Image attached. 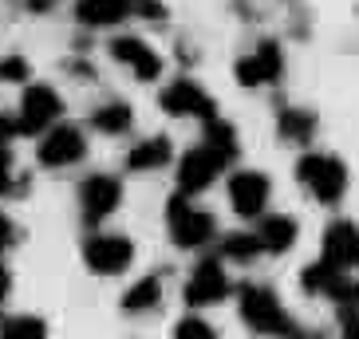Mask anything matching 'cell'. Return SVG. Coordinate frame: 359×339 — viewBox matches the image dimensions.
I'll list each match as a JSON object with an SVG mask.
<instances>
[{
    "mask_svg": "<svg viewBox=\"0 0 359 339\" xmlns=\"http://www.w3.org/2000/svg\"><path fill=\"white\" fill-rule=\"evenodd\" d=\"M166 225H170V237H174L178 249H201V244L213 241V233H217L213 213L194 205L190 193H174L166 202Z\"/></svg>",
    "mask_w": 359,
    "mask_h": 339,
    "instance_id": "cell-2",
    "label": "cell"
},
{
    "mask_svg": "<svg viewBox=\"0 0 359 339\" xmlns=\"http://www.w3.org/2000/svg\"><path fill=\"white\" fill-rule=\"evenodd\" d=\"M8 292H12V276H8V268L0 265V304L8 300Z\"/></svg>",
    "mask_w": 359,
    "mask_h": 339,
    "instance_id": "cell-32",
    "label": "cell"
},
{
    "mask_svg": "<svg viewBox=\"0 0 359 339\" xmlns=\"http://www.w3.org/2000/svg\"><path fill=\"white\" fill-rule=\"evenodd\" d=\"M91 127H95L99 134H127V130L135 127V111H130L127 103H107L91 115Z\"/></svg>",
    "mask_w": 359,
    "mask_h": 339,
    "instance_id": "cell-22",
    "label": "cell"
},
{
    "mask_svg": "<svg viewBox=\"0 0 359 339\" xmlns=\"http://www.w3.org/2000/svg\"><path fill=\"white\" fill-rule=\"evenodd\" d=\"M205 146H210L225 166H229V162L237 158V150H241V146H237V130H233L225 118H217V115L205 118Z\"/></svg>",
    "mask_w": 359,
    "mask_h": 339,
    "instance_id": "cell-21",
    "label": "cell"
},
{
    "mask_svg": "<svg viewBox=\"0 0 359 339\" xmlns=\"http://www.w3.org/2000/svg\"><path fill=\"white\" fill-rule=\"evenodd\" d=\"M83 154H87V138H83V130H79V127H72V123H55L52 130H43L40 166L64 170V166L83 162Z\"/></svg>",
    "mask_w": 359,
    "mask_h": 339,
    "instance_id": "cell-7",
    "label": "cell"
},
{
    "mask_svg": "<svg viewBox=\"0 0 359 339\" xmlns=\"http://www.w3.org/2000/svg\"><path fill=\"white\" fill-rule=\"evenodd\" d=\"M324 261L336 268H359V225L355 221H332L324 229Z\"/></svg>",
    "mask_w": 359,
    "mask_h": 339,
    "instance_id": "cell-15",
    "label": "cell"
},
{
    "mask_svg": "<svg viewBox=\"0 0 359 339\" xmlns=\"http://www.w3.org/2000/svg\"><path fill=\"white\" fill-rule=\"evenodd\" d=\"M111 55H115L118 64H127L142 83H150V79L162 75L158 52H154L147 40H138V36H118V40H111Z\"/></svg>",
    "mask_w": 359,
    "mask_h": 339,
    "instance_id": "cell-14",
    "label": "cell"
},
{
    "mask_svg": "<svg viewBox=\"0 0 359 339\" xmlns=\"http://www.w3.org/2000/svg\"><path fill=\"white\" fill-rule=\"evenodd\" d=\"M222 253L229 256V261H237V265H249V261L261 253V241H257V233H225Z\"/></svg>",
    "mask_w": 359,
    "mask_h": 339,
    "instance_id": "cell-24",
    "label": "cell"
},
{
    "mask_svg": "<svg viewBox=\"0 0 359 339\" xmlns=\"http://www.w3.org/2000/svg\"><path fill=\"white\" fill-rule=\"evenodd\" d=\"M222 166H225V162L217 158V154L205 146V142H201V146H194L190 154H182V162H178V190H182V193L210 190L213 178L222 174Z\"/></svg>",
    "mask_w": 359,
    "mask_h": 339,
    "instance_id": "cell-11",
    "label": "cell"
},
{
    "mask_svg": "<svg viewBox=\"0 0 359 339\" xmlns=\"http://www.w3.org/2000/svg\"><path fill=\"white\" fill-rule=\"evenodd\" d=\"M300 284H304V292H312V296L336 300L339 288L348 284V268H336L332 261H316V265H308L304 272H300Z\"/></svg>",
    "mask_w": 359,
    "mask_h": 339,
    "instance_id": "cell-16",
    "label": "cell"
},
{
    "mask_svg": "<svg viewBox=\"0 0 359 339\" xmlns=\"http://www.w3.org/2000/svg\"><path fill=\"white\" fill-rule=\"evenodd\" d=\"M296 221L285 217V213H273V217H264L261 229H257V241H261V253H288L296 244Z\"/></svg>",
    "mask_w": 359,
    "mask_h": 339,
    "instance_id": "cell-17",
    "label": "cell"
},
{
    "mask_svg": "<svg viewBox=\"0 0 359 339\" xmlns=\"http://www.w3.org/2000/svg\"><path fill=\"white\" fill-rule=\"evenodd\" d=\"M174 339H217V331L205 324V319H198V316H186V319H178V328H174Z\"/></svg>",
    "mask_w": 359,
    "mask_h": 339,
    "instance_id": "cell-26",
    "label": "cell"
},
{
    "mask_svg": "<svg viewBox=\"0 0 359 339\" xmlns=\"http://www.w3.org/2000/svg\"><path fill=\"white\" fill-rule=\"evenodd\" d=\"M20 134L16 115H0V158H12V138Z\"/></svg>",
    "mask_w": 359,
    "mask_h": 339,
    "instance_id": "cell-28",
    "label": "cell"
},
{
    "mask_svg": "<svg viewBox=\"0 0 359 339\" xmlns=\"http://www.w3.org/2000/svg\"><path fill=\"white\" fill-rule=\"evenodd\" d=\"M135 12H142V16H162V8L150 4V0H79L75 4V20L87 24V28H111V24L130 20Z\"/></svg>",
    "mask_w": 359,
    "mask_h": 339,
    "instance_id": "cell-6",
    "label": "cell"
},
{
    "mask_svg": "<svg viewBox=\"0 0 359 339\" xmlns=\"http://www.w3.org/2000/svg\"><path fill=\"white\" fill-rule=\"evenodd\" d=\"M24 79H28V60L24 55L0 60V83H24Z\"/></svg>",
    "mask_w": 359,
    "mask_h": 339,
    "instance_id": "cell-27",
    "label": "cell"
},
{
    "mask_svg": "<svg viewBox=\"0 0 359 339\" xmlns=\"http://www.w3.org/2000/svg\"><path fill=\"white\" fill-rule=\"evenodd\" d=\"M229 276L222 272V265L217 261H201L198 268H194L190 284H186V304L190 307H210V304H222L225 296H229Z\"/></svg>",
    "mask_w": 359,
    "mask_h": 339,
    "instance_id": "cell-12",
    "label": "cell"
},
{
    "mask_svg": "<svg viewBox=\"0 0 359 339\" xmlns=\"http://www.w3.org/2000/svg\"><path fill=\"white\" fill-rule=\"evenodd\" d=\"M158 103H162V111L174 115V118H213L217 115L213 99L205 95L201 83H194V79H174V83H166Z\"/></svg>",
    "mask_w": 359,
    "mask_h": 339,
    "instance_id": "cell-8",
    "label": "cell"
},
{
    "mask_svg": "<svg viewBox=\"0 0 359 339\" xmlns=\"http://www.w3.org/2000/svg\"><path fill=\"white\" fill-rule=\"evenodd\" d=\"M276 130H280V138H285V142L308 146V142H312V134H316V115H312V111H296V106H288V111H280Z\"/></svg>",
    "mask_w": 359,
    "mask_h": 339,
    "instance_id": "cell-20",
    "label": "cell"
},
{
    "mask_svg": "<svg viewBox=\"0 0 359 339\" xmlns=\"http://www.w3.org/2000/svg\"><path fill=\"white\" fill-rule=\"evenodd\" d=\"M336 307L339 312H359V280L348 276V284L339 288V296H336Z\"/></svg>",
    "mask_w": 359,
    "mask_h": 339,
    "instance_id": "cell-29",
    "label": "cell"
},
{
    "mask_svg": "<svg viewBox=\"0 0 359 339\" xmlns=\"http://www.w3.org/2000/svg\"><path fill=\"white\" fill-rule=\"evenodd\" d=\"M229 202L241 217H261V209L269 205V178L261 170H237L229 178Z\"/></svg>",
    "mask_w": 359,
    "mask_h": 339,
    "instance_id": "cell-13",
    "label": "cell"
},
{
    "mask_svg": "<svg viewBox=\"0 0 359 339\" xmlns=\"http://www.w3.org/2000/svg\"><path fill=\"white\" fill-rule=\"evenodd\" d=\"M237 300H241V319L257 331V335H273V339H312V335H308V331L285 312V304H280V296H276L273 288L245 284L241 292H237Z\"/></svg>",
    "mask_w": 359,
    "mask_h": 339,
    "instance_id": "cell-1",
    "label": "cell"
},
{
    "mask_svg": "<svg viewBox=\"0 0 359 339\" xmlns=\"http://www.w3.org/2000/svg\"><path fill=\"white\" fill-rule=\"evenodd\" d=\"M237 79H241L245 87H264V83H276L280 79V71H285V55H280V43L264 40L257 43V52H249L245 60H237Z\"/></svg>",
    "mask_w": 359,
    "mask_h": 339,
    "instance_id": "cell-10",
    "label": "cell"
},
{
    "mask_svg": "<svg viewBox=\"0 0 359 339\" xmlns=\"http://www.w3.org/2000/svg\"><path fill=\"white\" fill-rule=\"evenodd\" d=\"M83 261L99 276H118L135 261V241L123 233H91L83 241Z\"/></svg>",
    "mask_w": 359,
    "mask_h": 339,
    "instance_id": "cell-5",
    "label": "cell"
},
{
    "mask_svg": "<svg viewBox=\"0 0 359 339\" xmlns=\"http://www.w3.org/2000/svg\"><path fill=\"white\" fill-rule=\"evenodd\" d=\"M12 244H16V225H12L8 213H0V253L12 249Z\"/></svg>",
    "mask_w": 359,
    "mask_h": 339,
    "instance_id": "cell-30",
    "label": "cell"
},
{
    "mask_svg": "<svg viewBox=\"0 0 359 339\" xmlns=\"http://www.w3.org/2000/svg\"><path fill=\"white\" fill-rule=\"evenodd\" d=\"M24 190H28V178L16 174L12 158H0V198H16V193H24Z\"/></svg>",
    "mask_w": 359,
    "mask_h": 339,
    "instance_id": "cell-25",
    "label": "cell"
},
{
    "mask_svg": "<svg viewBox=\"0 0 359 339\" xmlns=\"http://www.w3.org/2000/svg\"><path fill=\"white\" fill-rule=\"evenodd\" d=\"M64 115V99L55 95V87L48 83H28L20 95V111H16V123H20V134H43L52 130Z\"/></svg>",
    "mask_w": 359,
    "mask_h": 339,
    "instance_id": "cell-4",
    "label": "cell"
},
{
    "mask_svg": "<svg viewBox=\"0 0 359 339\" xmlns=\"http://www.w3.org/2000/svg\"><path fill=\"white\" fill-rule=\"evenodd\" d=\"M339 339H359V312H344V331Z\"/></svg>",
    "mask_w": 359,
    "mask_h": 339,
    "instance_id": "cell-31",
    "label": "cell"
},
{
    "mask_svg": "<svg viewBox=\"0 0 359 339\" xmlns=\"http://www.w3.org/2000/svg\"><path fill=\"white\" fill-rule=\"evenodd\" d=\"M170 158H174L170 138H166V134H154V138H142L138 146H130L127 166H130V170H162Z\"/></svg>",
    "mask_w": 359,
    "mask_h": 339,
    "instance_id": "cell-18",
    "label": "cell"
},
{
    "mask_svg": "<svg viewBox=\"0 0 359 339\" xmlns=\"http://www.w3.org/2000/svg\"><path fill=\"white\" fill-rule=\"evenodd\" d=\"M162 304V276H142V280H135V284L123 292V307L127 312H150V307H158Z\"/></svg>",
    "mask_w": 359,
    "mask_h": 339,
    "instance_id": "cell-19",
    "label": "cell"
},
{
    "mask_svg": "<svg viewBox=\"0 0 359 339\" xmlns=\"http://www.w3.org/2000/svg\"><path fill=\"white\" fill-rule=\"evenodd\" d=\"M0 339H48V324L40 316H8L0 319Z\"/></svg>",
    "mask_w": 359,
    "mask_h": 339,
    "instance_id": "cell-23",
    "label": "cell"
},
{
    "mask_svg": "<svg viewBox=\"0 0 359 339\" xmlns=\"http://www.w3.org/2000/svg\"><path fill=\"white\" fill-rule=\"evenodd\" d=\"M28 8H36V12H43V8H52V0H28Z\"/></svg>",
    "mask_w": 359,
    "mask_h": 339,
    "instance_id": "cell-33",
    "label": "cell"
},
{
    "mask_svg": "<svg viewBox=\"0 0 359 339\" xmlns=\"http://www.w3.org/2000/svg\"><path fill=\"white\" fill-rule=\"evenodd\" d=\"M296 178L324 205H336L348 193V166L339 158H332V154H304L296 162Z\"/></svg>",
    "mask_w": 359,
    "mask_h": 339,
    "instance_id": "cell-3",
    "label": "cell"
},
{
    "mask_svg": "<svg viewBox=\"0 0 359 339\" xmlns=\"http://www.w3.org/2000/svg\"><path fill=\"white\" fill-rule=\"evenodd\" d=\"M118 202H123V181L111 178V174H91V178L79 186V209H83L87 225L107 221V217L118 209Z\"/></svg>",
    "mask_w": 359,
    "mask_h": 339,
    "instance_id": "cell-9",
    "label": "cell"
}]
</instances>
